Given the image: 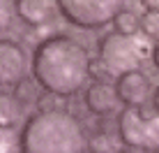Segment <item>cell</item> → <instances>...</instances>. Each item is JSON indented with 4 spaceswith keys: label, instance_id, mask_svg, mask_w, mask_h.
<instances>
[{
    "label": "cell",
    "instance_id": "7",
    "mask_svg": "<svg viewBox=\"0 0 159 153\" xmlns=\"http://www.w3.org/2000/svg\"><path fill=\"white\" fill-rule=\"evenodd\" d=\"M116 91L125 107H145L148 100H152V81L143 70H131V72L116 76Z\"/></svg>",
    "mask_w": 159,
    "mask_h": 153
},
{
    "label": "cell",
    "instance_id": "6",
    "mask_svg": "<svg viewBox=\"0 0 159 153\" xmlns=\"http://www.w3.org/2000/svg\"><path fill=\"white\" fill-rule=\"evenodd\" d=\"M28 65H30L28 53L19 42L7 40V37L0 42V86L5 91L14 88L16 84L25 79Z\"/></svg>",
    "mask_w": 159,
    "mask_h": 153
},
{
    "label": "cell",
    "instance_id": "19",
    "mask_svg": "<svg viewBox=\"0 0 159 153\" xmlns=\"http://www.w3.org/2000/svg\"><path fill=\"white\" fill-rule=\"evenodd\" d=\"M143 7H145V12H159V0H145Z\"/></svg>",
    "mask_w": 159,
    "mask_h": 153
},
{
    "label": "cell",
    "instance_id": "2",
    "mask_svg": "<svg viewBox=\"0 0 159 153\" xmlns=\"http://www.w3.org/2000/svg\"><path fill=\"white\" fill-rule=\"evenodd\" d=\"M19 153H88V132L67 109L35 111L21 123Z\"/></svg>",
    "mask_w": 159,
    "mask_h": 153
},
{
    "label": "cell",
    "instance_id": "12",
    "mask_svg": "<svg viewBox=\"0 0 159 153\" xmlns=\"http://www.w3.org/2000/svg\"><path fill=\"white\" fill-rule=\"evenodd\" d=\"M37 81L30 79V76H25L21 84H16L12 88V97L16 100V105L19 107H28V105H37V97H39V88H37Z\"/></svg>",
    "mask_w": 159,
    "mask_h": 153
},
{
    "label": "cell",
    "instance_id": "11",
    "mask_svg": "<svg viewBox=\"0 0 159 153\" xmlns=\"http://www.w3.org/2000/svg\"><path fill=\"white\" fill-rule=\"evenodd\" d=\"M118 132H108V130H97V132L88 135V153H118Z\"/></svg>",
    "mask_w": 159,
    "mask_h": 153
},
{
    "label": "cell",
    "instance_id": "16",
    "mask_svg": "<svg viewBox=\"0 0 159 153\" xmlns=\"http://www.w3.org/2000/svg\"><path fill=\"white\" fill-rule=\"evenodd\" d=\"M141 32H143L145 37H155L159 42V12L141 14Z\"/></svg>",
    "mask_w": 159,
    "mask_h": 153
},
{
    "label": "cell",
    "instance_id": "8",
    "mask_svg": "<svg viewBox=\"0 0 159 153\" xmlns=\"http://www.w3.org/2000/svg\"><path fill=\"white\" fill-rule=\"evenodd\" d=\"M83 105L92 116L106 118V116H113V114H120L118 107L122 102L118 97L116 84H90L83 91Z\"/></svg>",
    "mask_w": 159,
    "mask_h": 153
},
{
    "label": "cell",
    "instance_id": "9",
    "mask_svg": "<svg viewBox=\"0 0 159 153\" xmlns=\"http://www.w3.org/2000/svg\"><path fill=\"white\" fill-rule=\"evenodd\" d=\"M14 9L19 19L30 28H39V26L48 23L58 12V2L53 0H16Z\"/></svg>",
    "mask_w": 159,
    "mask_h": 153
},
{
    "label": "cell",
    "instance_id": "5",
    "mask_svg": "<svg viewBox=\"0 0 159 153\" xmlns=\"http://www.w3.org/2000/svg\"><path fill=\"white\" fill-rule=\"evenodd\" d=\"M97 56L104 58L108 63V67L118 74L139 70V65L143 63L148 51H152V47L141 44L136 37H125L118 32H104L97 40Z\"/></svg>",
    "mask_w": 159,
    "mask_h": 153
},
{
    "label": "cell",
    "instance_id": "10",
    "mask_svg": "<svg viewBox=\"0 0 159 153\" xmlns=\"http://www.w3.org/2000/svg\"><path fill=\"white\" fill-rule=\"evenodd\" d=\"M113 28H116L118 35L125 37H136L141 32V14L131 7H122L113 21Z\"/></svg>",
    "mask_w": 159,
    "mask_h": 153
},
{
    "label": "cell",
    "instance_id": "21",
    "mask_svg": "<svg viewBox=\"0 0 159 153\" xmlns=\"http://www.w3.org/2000/svg\"><path fill=\"white\" fill-rule=\"evenodd\" d=\"M118 153H139V151H134V149H127V146H122Z\"/></svg>",
    "mask_w": 159,
    "mask_h": 153
},
{
    "label": "cell",
    "instance_id": "18",
    "mask_svg": "<svg viewBox=\"0 0 159 153\" xmlns=\"http://www.w3.org/2000/svg\"><path fill=\"white\" fill-rule=\"evenodd\" d=\"M150 58H152V63H155V67H157V72H159V42H155V44H152Z\"/></svg>",
    "mask_w": 159,
    "mask_h": 153
},
{
    "label": "cell",
    "instance_id": "17",
    "mask_svg": "<svg viewBox=\"0 0 159 153\" xmlns=\"http://www.w3.org/2000/svg\"><path fill=\"white\" fill-rule=\"evenodd\" d=\"M12 146H14L12 130H9V128H2V153H12Z\"/></svg>",
    "mask_w": 159,
    "mask_h": 153
},
{
    "label": "cell",
    "instance_id": "20",
    "mask_svg": "<svg viewBox=\"0 0 159 153\" xmlns=\"http://www.w3.org/2000/svg\"><path fill=\"white\" fill-rule=\"evenodd\" d=\"M152 107H155V111L159 114V86H155V93H152Z\"/></svg>",
    "mask_w": 159,
    "mask_h": 153
},
{
    "label": "cell",
    "instance_id": "4",
    "mask_svg": "<svg viewBox=\"0 0 159 153\" xmlns=\"http://www.w3.org/2000/svg\"><path fill=\"white\" fill-rule=\"evenodd\" d=\"M122 7L118 0H58V14L83 30H99L113 23Z\"/></svg>",
    "mask_w": 159,
    "mask_h": 153
},
{
    "label": "cell",
    "instance_id": "15",
    "mask_svg": "<svg viewBox=\"0 0 159 153\" xmlns=\"http://www.w3.org/2000/svg\"><path fill=\"white\" fill-rule=\"evenodd\" d=\"M60 109H67L65 107V97L56 95V93H48V91L39 93V97H37V111H60Z\"/></svg>",
    "mask_w": 159,
    "mask_h": 153
},
{
    "label": "cell",
    "instance_id": "3",
    "mask_svg": "<svg viewBox=\"0 0 159 153\" xmlns=\"http://www.w3.org/2000/svg\"><path fill=\"white\" fill-rule=\"evenodd\" d=\"M120 144L139 153H155L159 149V114L152 105L122 107L116 128Z\"/></svg>",
    "mask_w": 159,
    "mask_h": 153
},
{
    "label": "cell",
    "instance_id": "14",
    "mask_svg": "<svg viewBox=\"0 0 159 153\" xmlns=\"http://www.w3.org/2000/svg\"><path fill=\"white\" fill-rule=\"evenodd\" d=\"M0 114H2V128L14 130V123L19 118V105L12 95H7V91H2L0 95Z\"/></svg>",
    "mask_w": 159,
    "mask_h": 153
},
{
    "label": "cell",
    "instance_id": "22",
    "mask_svg": "<svg viewBox=\"0 0 159 153\" xmlns=\"http://www.w3.org/2000/svg\"><path fill=\"white\" fill-rule=\"evenodd\" d=\"M155 153H159V149H157V151H155Z\"/></svg>",
    "mask_w": 159,
    "mask_h": 153
},
{
    "label": "cell",
    "instance_id": "1",
    "mask_svg": "<svg viewBox=\"0 0 159 153\" xmlns=\"http://www.w3.org/2000/svg\"><path fill=\"white\" fill-rule=\"evenodd\" d=\"M88 65V47L67 32H56L37 42L30 58L32 79L42 91L56 93L60 97H72L85 86L90 79Z\"/></svg>",
    "mask_w": 159,
    "mask_h": 153
},
{
    "label": "cell",
    "instance_id": "13",
    "mask_svg": "<svg viewBox=\"0 0 159 153\" xmlns=\"http://www.w3.org/2000/svg\"><path fill=\"white\" fill-rule=\"evenodd\" d=\"M113 74H116V72L108 67V63L104 61V58H99V56L90 58V65H88V76L92 79V84H111Z\"/></svg>",
    "mask_w": 159,
    "mask_h": 153
}]
</instances>
